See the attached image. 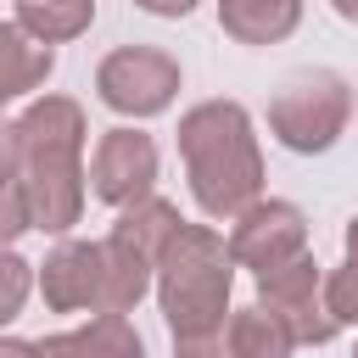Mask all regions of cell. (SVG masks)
Returning <instances> with one entry per match:
<instances>
[{"instance_id": "ac0fdd59", "label": "cell", "mask_w": 358, "mask_h": 358, "mask_svg": "<svg viewBox=\"0 0 358 358\" xmlns=\"http://www.w3.org/2000/svg\"><path fill=\"white\" fill-rule=\"evenodd\" d=\"M173 358H229V341H224V330L179 336V341H173Z\"/></svg>"}, {"instance_id": "44dd1931", "label": "cell", "mask_w": 358, "mask_h": 358, "mask_svg": "<svg viewBox=\"0 0 358 358\" xmlns=\"http://www.w3.org/2000/svg\"><path fill=\"white\" fill-rule=\"evenodd\" d=\"M0 358H39V341H22V336H0Z\"/></svg>"}, {"instance_id": "5b68a950", "label": "cell", "mask_w": 358, "mask_h": 358, "mask_svg": "<svg viewBox=\"0 0 358 358\" xmlns=\"http://www.w3.org/2000/svg\"><path fill=\"white\" fill-rule=\"evenodd\" d=\"M179 84H185L179 56H168L162 45H117V50H106L101 67H95V95H101V106L117 112V117H134V123L162 117V112L179 101Z\"/></svg>"}, {"instance_id": "7c38bea8", "label": "cell", "mask_w": 358, "mask_h": 358, "mask_svg": "<svg viewBox=\"0 0 358 358\" xmlns=\"http://www.w3.org/2000/svg\"><path fill=\"white\" fill-rule=\"evenodd\" d=\"M302 22V0H218V28L235 45H280Z\"/></svg>"}, {"instance_id": "3957f363", "label": "cell", "mask_w": 358, "mask_h": 358, "mask_svg": "<svg viewBox=\"0 0 358 358\" xmlns=\"http://www.w3.org/2000/svg\"><path fill=\"white\" fill-rule=\"evenodd\" d=\"M157 308L168 319V336H207L224 330L229 319V296H235V257L229 241L213 224H179L157 257L151 274Z\"/></svg>"}, {"instance_id": "5bb4252c", "label": "cell", "mask_w": 358, "mask_h": 358, "mask_svg": "<svg viewBox=\"0 0 358 358\" xmlns=\"http://www.w3.org/2000/svg\"><path fill=\"white\" fill-rule=\"evenodd\" d=\"M28 39H39V45H67V39H78V34H90V22H95V0H17V17H11Z\"/></svg>"}, {"instance_id": "7a4b0ae2", "label": "cell", "mask_w": 358, "mask_h": 358, "mask_svg": "<svg viewBox=\"0 0 358 358\" xmlns=\"http://www.w3.org/2000/svg\"><path fill=\"white\" fill-rule=\"evenodd\" d=\"M179 162L190 179V196L207 218H241L263 196V145L257 123L241 101H196L179 117Z\"/></svg>"}, {"instance_id": "ba28073f", "label": "cell", "mask_w": 358, "mask_h": 358, "mask_svg": "<svg viewBox=\"0 0 358 358\" xmlns=\"http://www.w3.org/2000/svg\"><path fill=\"white\" fill-rule=\"evenodd\" d=\"M229 257L235 268H252V274H268L291 257L308 252V213L285 196H257L241 218H229Z\"/></svg>"}, {"instance_id": "d6986e66", "label": "cell", "mask_w": 358, "mask_h": 358, "mask_svg": "<svg viewBox=\"0 0 358 358\" xmlns=\"http://www.w3.org/2000/svg\"><path fill=\"white\" fill-rule=\"evenodd\" d=\"M17 179V117L0 112V185Z\"/></svg>"}, {"instance_id": "277c9868", "label": "cell", "mask_w": 358, "mask_h": 358, "mask_svg": "<svg viewBox=\"0 0 358 358\" xmlns=\"http://www.w3.org/2000/svg\"><path fill=\"white\" fill-rule=\"evenodd\" d=\"M347 123H352V84L336 67H302L268 101V134L296 157L330 151L347 134Z\"/></svg>"}, {"instance_id": "4fadbf2b", "label": "cell", "mask_w": 358, "mask_h": 358, "mask_svg": "<svg viewBox=\"0 0 358 358\" xmlns=\"http://www.w3.org/2000/svg\"><path fill=\"white\" fill-rule=\"evenodd\" d=\"M224 341H229V358H291V352H296L291 330H285L268 308H257V302L229 308V319H224Z\"/></svg>"}, {"instance_id": "7402d4cb", "label": "cell", "mask_w": 358, "mask_h": 358, "mask_svg": "<svg viewBox=\"0 0 358 358\" xmlns=\"http://www.w3.org/2000/svg\"><path fill=\"white\" fill-rule=\"evenodd\" d=\"M330 11H336V17H347V22H358V0H330Z\"/></svg>"}, {"instance_id": "2e32d148", "label": "cell", "mask_w": 358, "mask_h": 358, "mask_svg": "<svg viewBox=\"0 0 358 358\" xmlns=\"http://www.w3.org/2000/svg\"><path fill=\"white\" fill-rule=\"evenodd\" d=\"M28 296H34V263L17 246H0V330L11 319H22Z\"/></svg>"}, {"instance_id": "8992f818", "label": "cell", "mask_w": 358, "mask_h": 358, "mask_svg": "<svg viewBox=\"0 0 358 358\" xmlns=\"http://www.w3.org/2000/svg\"><path fill=\"white\" fill-rule=\"evenodd\" d=\"M257 308H268L296 347H324L341 336V324L330 319V302H324V268L313 263V252L257 274Z\"/></svg>"}, {"instance_id": "ffe728a7", "label": "cell", "mask_w": 358, "mask_h": 358, "mask_svg": "<svg viewBox=\"0 0 358 358\" xmlns=\"http://www.w3.org/2000/svg\"><path fill=\"white\" fill-rule=\"evenodd\" d=\"M134 6H140V11H151V17H173V22H179V17H190L201 0H134Z\"/></svg>"}, {"instance_id": "52a82bcc", "label": "cell", "mask_w": 358, "mask_h": 358, "mask_svg": "<svg viewBox=\"0 0 358 358\" xmlns=\"http://www.w3.org/2000/svg\"><path fill=\"white\" fill-rule=\"evenodd\" d=\"M157 173H162V151L145 129L134 123H117L95 140V157H90V196L106 201V207H134L145 196H157Z\"/></svg>"}, {"instance_id": "30bf717a", "label": "cell", "mask_w": 358, "mask_h": 358, "mask_svg": "<svg viewBox=\"0 0 358 358\" xmlns=\"http://www.w3.org/2000/svg\"><path fill=\"white\" fill-rule=\"evenodd\" d=\"M39 358H145V336L123 319V313H95L78 330L45 336Z\"/></svg>"}, {"instance_id": "6da1fadb", "label": "cell", "mask_w": 358, "mask_h": 358, "mask_svg": "<svg viewBox=\"0 0 358 358\" xmlns=\"http://www.w3.org/2000/svg\"><path fill=\"white\" fill-rule=\"evenodd\" d=\"M84 106L73 95H34L17 117V185L28 196V218L45 235H73L84 218Z\"/></svg>"}, {"instance_id": "9a60e30c", "label": "cell", "mask_w": 358, "mask_h": 358, "mask_svg": "<svg viewBox=\"0 0 358 358\" xmlns=\"http://www.w3.org/2000/svg\"><path fill=\"white\" fill-rule=\"evenodd\" d=\"M324 302L341 330L358 324V213L347 218V235H341V268L324 274Z\"/></svg>"}, {"instance_id": "603a6c76", "label": "cell", "mask_w": 358, "mask_h": 358, "mask_svg": "<svg viewBox=\"0 0 358 358\" xmlns=\"http://www.w3.org/2000/svg\"><path fill=\"white\" fill-rule=\"evenodd\" d=\"M352 358H358V352H352Z\"/></svg>"}, {"instance_id": "e0dca14e", "label": "cell", "mask_w": 358, "mask_h": 358, "mask_svg": "<svg viewBox=\"0 0 358 358\" xmlns=\"http://www.w3.org/2000/svg\"><path fill=\"white\" fill-rule=\"evenodd\" d=\"M28 229H34V218H28V196H22L17 179H6V185H0V246H17Z\"/></svg>"}, {"instance_id": "9c48e42d", "label": "cell", "mask_w": 358, "mask_h": 358, "mask_svg": "<svg viewBox=\"0 0 358 358\" xmlns=\"http://www.w3.org/2000/svg\"><path fill=\"white\" fill-rule=\"evenodd\" d=\"M34 285L50 313H101L106 274H101V241H73L62 235L45 263H34Z\"/></svg>"}, {"instance_id": "8fae6325", "label": "cell", "mask_w": 358, "mask_h": 358, "mask_svg": "<svg viewBox=\"0 0 358 358\" xmlns=\"http://www.w3.org/2000/svg\"><path fill=\"white\" fill-rule=\"evenodd\" d=\"M50 73H56V50L28 39L17 22H0V112L22 95H39Z\"/></svg>"}]
</instances>
